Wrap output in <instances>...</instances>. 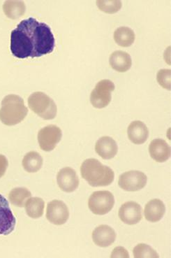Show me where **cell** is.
Returning <instances> with one entry per match:
<instances>
[{
	"instance_id": "obj_10",
	"label": "cell",
	"mask_w": 171,
	"mask_h": 258,
	"mask_svg": "<svg viewBox=\"0 0 171 258\" xmlns=\"http://www.w3.org/2000/svg\"><path fill=\"white\" fill-rule=\"evenodd\" d=\"M69 218V211L66 204L60 200H53L47 206L46 218L55 225L65 224Z\"/></svg>"
},
{
	"instance_id": "obj_22",
	"label": "cell",
	"mask_w": 171,
	"mask_h": 258,
	"mask_svg": "<svg viewBox=\"0 0 171 258\" xmlns=\"http://www.w3.org/2000/svg\"><path fill=\"white\" fill-rule=\"evenodd\" d=\"M114 40L120 46H131L135 41L134 32L127 27H120L114 32Z\"/></svg>"
},
{
	"instance_id": "obj_26",
	"label": "cell",
	"mask_w": 171,
	"mask_h": 258,
	"mask_svg": "<svg viewBox=\"0 0 171 258\" xmlns=\"http://www.w3.org/2000/svg\"><path fill=\"white\" fill-rule=\"evenodd\" d=\"M170 70H161L158 72L157 81L162 88L170 90Z\"/></svg>"
},
{
	"instance_id": "obj_11",
	"label": "cell",
	"mask_w": 171,
	"mask_h": 258,
	"mask_svg": "<svg viewBox=\"0 0 171 258\" xmlns=\"http://www.w3.org/2000/svg\"><path fill=\"white\" fill-rule=\"evenodd\" d=\"M142 208L135 202H128L124 204L119 210L118 216L125 224L134 225L139 223L143 218Z\"/></svg>"
},
{
	"instance_id": "obj_5",
	"label": "cell",
	"mask_w": 171,
	"mask_h": 258,
	"mask_svg": "<svg viewBox=\"0 0 171 258\" xmlns=\"http://www.w3.org/2000/svg\"><path fill=\"white\" fill-rule=\"evenodd\" d=\"M115 205V198L109 191L93 192L88 200V207L94 214L103 216L109 214Z\"/></svg>"
},
{
	"instance_id": "obj_17",
	"label": "cell",
	"mask_w": 171,
	"mask_h": 258,
	"mask_svg": "<svg viewBox=\"0 0 171 258\" xmlns=\"http://www.w3.org/2000/svg\"><path fill=\"white\" fill-rule=\"evenodd\" d=\"M165 213V207L163 202L159 199H154L147 202L145 205L144 214L145 219L151 223L161 221Z\"/></svg>"
},
{
	"instance_id": "obj_3",
	"label": "cell",
	"mask_w": 171,
	"mask_h": 258,
	"mask_svg": "<svg viewBox=\"0 0 171 258\" xmlns=\"http://www.w3.org/2000/svg\"><path fill=\"white\" fill-rule=\"evenodd\" d=\"M28 113L24 100L19 95H9L2 101L0 120L7 126H14L23 121Z\"/></svg>"
},
{
	"instance_id": "obj_6",
	"label": "cell",
	"mask_w": 171,
	"mask_h": 258,
	"mask_svg": "<svg viewBox=\"0 0 171 258\" xmlns=\"http://www.w3.org/2000/svg\"><path fill=\"white\" fill-rule=\"evenodd\" d=\"M115 88L111 81L104 79L100 81L91 93V102L94 107L103 109L109 105L112 98L111 93Z\"/></svg>"
},
{
	"instance_id": "obj_19",
	"label": "cell",
	"mask_w": 171,
	"mask_h": 258,
	"mask_svg": "<svg viewBox=\"0 0 171 258\" xmlns=\"http://www.w3.org/2000/svg\"><path fill=\"white\" fill-rule=\"evenodd\" d=\"M26 7L24 2L6 1L3 5V11L9 19H19L25 14Z\"/></svg>"
},
{
	"instance_id": "obj_18",
	"label": "cell",
	"mask_w": 171,
	"mask_h": 258,
	"mask_svg": "<svg viewBox=\"0 0 171 258\" xmlns=\"http://www.w3.org/2000/svg\"><path fill=\"white\" fill-rule=\"evenodd\" d=\"M109 62L111 68L119 72H127L132 64L130 55L122 50H118L111 54Z\"/></svg>"
},
{
	"instance_id": "obj_7",
	"label": "cell",
	"mask_w": 171,
	"mask_h": 258,
	"mask_svg": "<svg viewBox=\"0 0 171 258\" xmlns=\"http://www.w3.org/2000/svg\"><path fill=\"white\" fill-rule=\"evenodd\" d=\"M62 133L60 128L54 124L46 126L38 133V142L41 149L50 152L55 149L62 140Z\"/></svg>"
},
{
	"instance_id": "obj_8",
	"label": "cell",
	"mask_w": 171,
	"mask_h": 258,
	"mask_svg": "<svg viewBox=\"0 0 171 258\" xmlns=\"http://www.w3.org/2000/svg\"><path fill=\"white\" fill-rule=\"evenodd\" d=\"M146 175L140 171H129L120 175L119 186L128 192H136L144 188L146 185Z\"/></svg>"
},
{
	"instance_id": "obj_24",
	"label": "cell",
	"mask_w": 171,
	"mask_h": 258,
	"mask_svg": "<svg viewBox=\"0 0 171 258\" xmlns=\"http://www.w3.org/2000/svg\"><path fill=\"white\" fill-rule=\"evenodd\" d=\"M133 253L136 258L159 257L157 252L152 247L145 243L137 245L133 250Z\"/></svg>"
},
{
	"instance_id": "obj_12",
	"label": "cell",
	"mask_w": 171,
	"mask_h": 258,
	"mask_svg": "<svg viewBox=\"0 0 171 258\" xmlns=\"http://www.w3.org/2000/svg\"><path fill=\"white\" fill-rule=\"evenodd\" d=\"M57 182L59 188L65 192H73L78 187L79 178L74 169L64 167L59 171Z\"/></svg>"
},
{
	"instance_id": "obj_1",
	"label": "cell",
	"mask_w": 171,
	"mask_h": 258,
	"mask_svg": "<svg viewBox=\"0 0 171 258\" xmlns=\"http://www.w3.org/2000/svg\"><path fill=\"white\" fill-rule=\"evenodd\" d=\"M55 46L51 29L34 18L23 20L11 34V51L17 58L40 57L53 53Z\"/></svg>"
},
{
	"instance_id": "obj_21",
	"label": "cell",
	"mask_w": 171,
	"mask_h": 258,
	"mask_svg": "<svg viewBox=\"0 0 171 258\" xmlns=\"http://www.w3.org/2000/svg\"><path fill=\"white\" fill-rule=\"evenodd\" d=\"M29 217L37 219L44 214L45 202L39 198H30L25 205Z\"/></svg>"
},
{
	"instance_id": "obj_2",
	"label": "cell",
	"mask_w": 171,
	"mask_h": 258,
	"mask_svg": "<svg viewBox=\"0 0 171 258\" xmlns=\"http://www.w3.org/2000/svg\"><path fill=\"white\" fill-rule=\"evenodd\" d=\"M80 174L93 187L108 186L113 183L115 178L112 169L94 158L84 160L80 167Z\"/></svg>"
},
{
	"instance_id": "obj_28",
	"label": "cell",
	"mask_w": 171,
	"mask_h": 258,
	"mask_svg": "<svg viewBox=\"0 0 171 258\" xmlns=\"http://www.w3.org/2000/svg\"><path fill=\"white\" fill-rule=\"evenodd\" d=\"M8 166L9 162L6 157L0 154V178L6 173Z\"/></svg>"
},
{
	"instance_id": "obj_20",
	"label": "cell",
	"mask_w": 171,
	"mask_h": 258,
	"mask_svg": "<svg viewBox=\"0 0 171 258\" xmlns=\"http://www.w3.org/2000/svg\"><path fill=\"white\" fill-rule=\"evenodd\" d=\"M42 157L35 151H31L25 155L23 160V167L29 173H36L41 169L43 166Z\"/></svg>"
},
{
	"instance_id": "obj_25",
	"label": "cell",
	"mask_w": 171,
	"mask_h": 258,
	"mask_svg": "<svg viewBox=\"0 0 171 258\" xmlns=\"http://www.w3.org/2000/svg\"><path fill=\"white\" fill-rule=\"evenodd\" d=\"M97 5L101 11L107 14H115L121 9L120 1H97Z\"/></svg>"
},
{
	"instance_id": "obj_13",
	"label": "cell",
	"mask_w": 171,
	"mask_h": 258,
	"mask_svg": "<svg viewBox=\"0 0 171 258\" xmlns=\"http://www.w3.org/2000/svg\"><path fill=\"white\" fill-rule=\"evenodd\" d=\"M92 236L94 243L97 246L106 248L115 242L117 235L112 227L109 225H102L95 228Z\"/></svg>"
},
{
	"instance_id": "obj_27",
	"label": "cell",
	"mask_w": 171,
	"mask_h": 258,
	"mask_svg": "<svg viewBox=\"0 0 171 258\" xmlns=\"http://www.w3.org/2000/svg\"><path fill=\"white\" fill-rule=\"evenodd\" d=\"M111 257H129L127 250L123 247L119 246L115 248L111 254Z\"/></svg>"
},
{
	"instance_id": "obj_14",
	"label": "cell",
	"mask_w": 171,
	"mask_h": 258,
	"mask_svg": "<svg viewBox=\"0 0 171 258\" xmlns=\"http://www.w3.org/2000/svg\"><path fill=\"white\" fill-rule=\"evenodd\" d=\"M149 153L151 158L156 162H164L170 158L171 150L165 141L156 139L149 144Z\"/></svg>"
},
{
	"instance_id": "obj_15",
	"label": "cell",
	"mask_w": 171,
	"mask_h": 258,
	"mask_svg": "<svg viewBox=\"0 0 171 258\" xmlns=\"http://www.w3.org/2000/svg\"><path fill=\"white\" fill-rule=\"evenodd\" d=\"M95 151L104 160H111L116 156L118 151L116 142L110 137H103L97 141Z\"/></svg>"
},
{
	"instance_id": "obj_9",
	"label": "cell",
	"mask_w": 171,
	"mask_h": 258,
	"mask_svg": "<svg viewBox=\"0 0 171 258\" xmlns=\"http://www.w3.org/2000/svg\"><path fill=\"white\" fill-rule=\"evenodd\" d=\"M16 219L13 214L10 203L0 194V235L7 236L14 232Z\"/></svg>"
},
{
	"instance_id": "obj_4",
	"label": "cell",
	"mask_w": 171,
	"mask_h": 258,
	"mask_svg": "<svg viewBox=\"0 0 171 258\" xmlns=\"http://www.w3.org/2000/svg\"><path fill=\"white\" fill-rule=\"evenodd\" d=\"M28 105L34 113L44 120H52L56 117V104L53 100L42 92L32 93L29 97Z\"/></svg>"
},
{
	"instance_id": "obj_16",
	"label": "cell",
	"mask_w": 171,
	"mask_h": 258,
	"mask_svg": "<svg viewBox=\"0 0 171 258\" xmlns=\"http://www.w3.org/2000/svg\"><path fill=\"white\" fill-rule=\"evenodd\" d=\"M128 137L132 143L139 145L145 143L149 137V130L144 122L136 120L129 124Z\"/></svg>"
},
{
	"instance_id": "obj_23",
	"label": "cell",
	"mask_w": 171,
	"mask_h": 258,
	"mask_svg": "<svg viewBox=\"0 0 171 258\" xmlns=\"http://www.w3.org/2000/svg\"><path fill=\"white\" fill-rule=\"evenodd\" d=\"M31 197V192L26 187H16L9 194V200L13 205L22 208Z\"/></svg>"
}]
</instances>
